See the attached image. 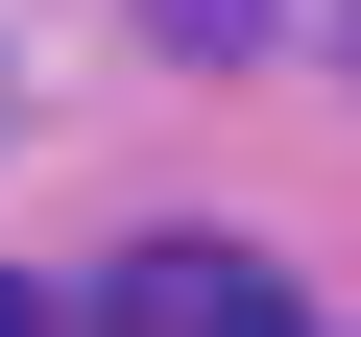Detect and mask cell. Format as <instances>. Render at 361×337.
Wrapping results in <instances>:
<instances>
[{"label":"cell","instance_id":"6da1fadb","mask_svg":"<svg viewBox=\"0 0 361 337\" xmlns=\"http://www.w3.org/2000/svg\"><path fill=\"white\" fill-rule=\"evenodd\" d=\"M145 25H169V49L217 73V49H265V0H145Z\"/></svg>","mask_w":361,"mask_h":337}]
</instances>
